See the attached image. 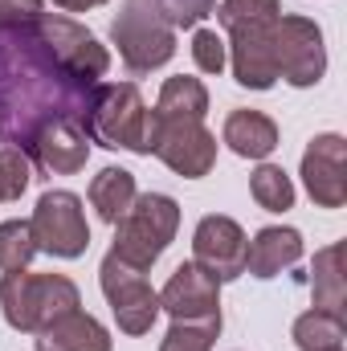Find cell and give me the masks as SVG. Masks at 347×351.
<instances>
[{
    "label": "cell",
    "instance_id": "cell-23",
    "mask_svg": "<svg viewBox=\"0 0 347 351\" xmlns=\"http://www.w3.org/2000/svg\"><path fill=\"white\" fill-rule=\"evenodd\" d=\"M37 258V241H33V225L29 221H4L0 225V269H25Z\"/></svg>",
    "mask_w": 347,
    "mask_h": 351
},
{
    "label": "cell",
    "instance_id": "cell-28",
    "mask_svg": "<svg viewBox=\"0 0 347 351\" xmlns=\"http://www.w3.org/2000/svg\"><path fill=\"white\" fill-rule=\"evenodd\" d=\"M156 4V12L172 25V29H196L213 8H217V0H152Z\"/></svg>",
    "mask_w": 347,
    "mask_h": 351
},
{
    "label": "cell",
    "instance_id": "cell-13",
    "mask_svg": "<svg viewBox=\"0 0 347 351\" xmlns=\"http://www.w3.org/2000/svg\"><path fill=\"white\" fill-rule=\"evenodd\" d=\"M229 66L237 86L246 90H270L278 82V66H274V25H241L229 29Z\"/></svg>",
    "mask_w": 347,
    "mask_h": 351
},
{
    "label": "cell",
    "instance_id": "cell-25",
    "mask_svg": "<svg viewBox=\"0 0 347 351\" xmlns=\"http://www.w3.org/2000/svg\"><path fill=\"white\" fill-rule=\"evenodd\" d=\"M221 323H172L160 339V351H213Z\"/></svg>",
    "mask_w": 347,
    "mask_h": 351
},
{
    "label": "cell",
    "instance_id": "cell-16",
    "mask_svg": "<svg viewBox=\"0 0 347 351\" xmlns=\"http://www.w3.org/2000/svg\"><path fill=\"white\" fill-rule=\"evenodd\" d=\"M37 351H110V331L86 311H70L37 331Z\"/></svg>",
    "mask_w": 347,
    "mask_h": 351
},
{
    "label": "cell",
    "instance_id": "cell-6",
    "mask_svg": "<svg viewBox=\"0 0 347 351\" xmlns=\"http://www.w3.org/2000/svg\"><path fill=\"white\" fill-rule=\"evenodd\" d=\"M147 156L164 160L176 176L200 180L217 164V135L204 127V119H164L147 114Z\"/></svg>",
    "mask_w": 347,
    "mask_h": 351
},
{
    "label": "cell",
    "instance_id": "cell-14",
    "mask_svg": "<svg viewBox=\"0 0 347 351\" xmlns=\"http://www.w3.org/2000/svg\"><path fill=\"white\" fill-rule=\"evenodd\" d=\"M86 160H90V135L78 123H49L29 147V164H37L41 172L53 176L82 172Z\"/></svg>",
    "mask_w": 347,
    "mask_h": 351
},
{
    "label": "cell",
    "instance_id": "cell-27",
    "mask_svg": "<svg viewBox=\"0 0 347 351\" xmlns=\"http://www.w3.org/2000/svg\"><path fill=\"white\" fill-rule=\"evenodd\" d=\"M192 62L196 70L204 74H221L229 66V49H225V37L217 29H196L192 33Z\"/></svg>",
    "mask_w": 347,
    "mask_h": 351
},
{
    "label": "cell",
    "instance_id": "cell-26",
    "mask_svg": "<svg viewBox=\"0 0 347 351\" xmlns=\"http://www.w3.org/2000/svg\"><path fill=\"white\" fill-rule=\"evenodd\" d=\"M29 180H33L29 156L16 152V147H0V204L21 200V192L29 188Z\"/></svg>",
    "mask_w": 347,
    "mask_h": 351
},
{
    "label": "cell",
    "instance_id": "cell-17",
    "mask_svg": "<svg viewBox=\"0 0 347 351\" xmlns=\"http://www.w3.org/2000/svg\"><path fill=\"white\" fill-rule=\"evenodd\" d=\"M221 139L229 143L233 156L241 160H265L274 147H278V123L261 110H233L225 119V131Z\"/></svg>",
    "mask_w": 347,
    "mask_h": 351
},
{
    "label": "cell",
    "instance_id": "cell-19",
    "mask_svg": "<svg viewBox=\"0 0 347 351\" xmlns=\"http://www.w3.org/2000/svg\"><path fill=\"white\" fill-rule=\"evenodd\" d=\"M135 196H139V192H135V176L127 172V168H102V172L90 180V208H94L98 221H106V225H115V221L131 208Z\"/></svg>",
    "mask_w": 347,
    "mask_h": 351
},
{
    "label": "cell",
    "instance_id": "cell-29",
    "mask_svg": "<svg viewBox=\"0 0 347 351\" xmlns=\"http://www.w3.org/2000/svg\"><path fill=\"white\" fill-rule=\"evenodd\" d=\"M37 16H41V0H0V25L37 21Z\"/></svg>",
    "mask_w": 347,
    "mask_h": 351
},
{
    "label": "cell",
    "instance_id": "cell-8",
    "mask_svg": "<svg viewBox=\"0 0 347 351\" xmlns=\"http://www.w3.org/2000/svg\"><path fill=\"white\" fill-rule=\"evenodd\" d=\"M98 282L102 294L115 311V323L123 335H147L160 319V294L147 286L143 269L131 262H123L119 254H106L98 265Z\"/></svg>",
    "mask_w": 347,
    "mask_h": 351
},
{
    "label": "cell",
    "instance_id": "cell-21",
    "mask_svg": "<svg viewBox=\"0 0 347 351\" xmlns=\"http://www.w3.org/2000/svg\"><path fill=\"white\" fill-rule=\"evenodd\" d=\"M347 327L344 315L331 311H307L294 319V348L298 351H344Z\"/></svg>",
    "mask_w": 347,
    "mask_h": 351
},
{
    "label": "cell",
    "instance_id": "cell-11",
    "mask_svg": "<svg viewBox=\"0 0 347 351\" xmlns=\"http://www.w3.org/2000/svg\"><path fill=\"white\" fill-rule=\"evenodd\" d=\"M246 250H250V237L233 217H221V213L200 217L192 233V262L208 269L217 282H233L246 274Z\"/></svg>",
    "mask_w": 347,
    "mask_h": 351
},
{
    "label": "cell",
    "instance_id": "cell-4",
    "mask_svg": "<svg viewBox=\"0 0 347 351\" xmlns=\"http://www.w3.org/2000/svg\"><path fill=\"white\" fill-rule=\"evenodd\" d=\"M180 229V204L164 192H143L131 200V208L115 221V250L123 262L152 269L176 241Z\"/></svg>",
    "mask_w": 347,
    "mask_h": 351
},
{
    "label": "cell",
    "instance_id": "cell-22",
    "mask_svg": "<svg viewBox=\"0 0 347 351\" xmlns=\"http://www.w3.org/2000/svg\"><path fill=\"white\" fill-rule=\"evenodd\" d=\"M250 192H254V200H258L265 213L294 208V184H290V176L282 172L278 164H261L258 172L250 176Z\"/></svg>",
    "mask_w": 347,
    "mask_h": 351
},
{
    "label": "cell",
    "instance_id": "cell-18",
    "mask_svg": "<svg viewBox=\"0 0 347 351\" xmlns=\"http://www.w3.org/2000/svg\"><path fill=\"white\" fill-rule=\"evenodd\" d=\"M311 298H315V311L344 315L347 286H344V245L339 241L315 254V265H311Z\"/></svg>",
    "mask_w": 347,
    "mask_h": 351
},
{
    "label": "cell",
    "instance_id": "cell-30",
    "mask_svg": "<svg viewBox=\"0 0 347 351\" xmlns=\"http://www.w3.org/2000/svg\"><path fill=\"white\" fill-rule=\"evenodd\" d=\"M58 8H66V12H86V8H98V4H106V0H53Z\"/></svg>",
    "mask_w": 347,
    "mask_h": 351
},
{
    "label": "cell",
    "instance_id": "cell-10",
    "mask_svg": "<svg viewBox=\"0 0 347 351\" xmlns=\"http://www.w3.org/2000/svg\"><path fill=\"white\" fill-rule=\"evenodd\" d=\"M160 311L172 323H221V282L196 262H180L160 290Z\"/></svg>",
    "mask_w": 347,
    "mask_h": 351
},
{
    "label": "cell",
    "instance_id": "cell-9",
    "mask_svg": "<svg viewBox=\"0 0 347 351\" xmlns=\"http://www.w3.org/2000/svg\"><path fill=\"white\" fill-rule=\"evenodd\" d=\"M274 66H278V78H286L290 86H298V90L315 86L327 74L323 29L311 16L282 12L274 21Z\"/></svg>",
    "mask_w": 347,
    "mask_h": 351
},
{
    "label": "cell",
    "instance_id": "cell-1",
    "mask_svg": "<svg viewBox=\"0 0 347 351\" xmlns=\"http://www.w3.org/2000/svg\"><path fill=\"white\" fill-rule=\"evenodd\" d=\"M106 70V45L70 16L41 12L37 21L0 25V147L29 156L49 123L86 127Z\"/></svg>",
    "mask_w": 347,
    "mask_h": 351
},
{
    "label": "cell",
    "instance_id": "cell-24",
    "mask_svg": "<svg viewBox=\"0 0 347 351\" xmlns=\"http://www.w3.org/2000/svg\"><path fill=\"white\" fill-rule=\"evenodd\" d=\"M282 16V0H221L217 8V21L229 29H241V25H274Z\"/></svg>",
    "mask_w": 347,
    "mask_h": 351
},
{
    "label": "cell",
    "instance_id": "cell-7",
    "mask_svg": "<svg viewBox=\"0 0 347 351\" xmlns=\"http://www.w3.org/2000/svg\"><path fill=\"white\" fill-rule=\"evenodd\" d=\"M33 241H37V254H49V258H82L90 250V225L86 213H82V200L66 188H49L41 192L33 217Z\"/></svg>",
    "mask_w": 347,
    "mask_h": 351
},
{
    "label": "cell",
    "instance_id": "cell-20",
    "mask_svg": "<svg viewBox=\"0 0 347 351\" xmlns=\"http://www.w3.org/2000/svg\"><path fill=\"white\" fill-rule=\"evenodd\" d=\"M156 114H164V119H204L208 114V90H204V82L188 78V74L168 78L164 90H160V98H156Z\"/></svg>",
    "mask_w": 347,
    "mask_h": 351
},
{
    "label": "cell",
    "instance_id": "cell-2",
    "mask_svg": "<svg viewBox=\"0 0 347 351\" xmlns=\"http://www.w3.org/2000/svg\"><path fill=\"white\" fill-rule=\"evenodd\" d=\"M0 306H4V323L12 331L37 335L45 331L53 319L70 315L82 306L78 286L66 274H29V269H8L0 278Z\"/></svg>",
    "mask_w": 347,
    "mask_h": 351
},
{
    "label": "cell",
    "instance_id": "cell-5",
    "mask_svg": "<svg viewBox=\"0 0 347 351\" xmlns=\"http://www.w3.org/2000/svg\"><path fill=\"white\" fill-rule=\"evenodd\" d=\"M110 41L131 74H152L176 58V29L156 12L152 0H123L110 21Z\"/></svg>",
    "mask_w": 347,
    "mask_h": 351
},
{
    "label": "cell",
    "instance_id": "cell-3",
    "mask_svg": "<svg viewBox=\"0 0 347 351\" xmlns=\"http://www.w3.org/2000/svg\"><path fill=\"white\" fill-rule=\"evenodd\" d=\"M147 114L152 110L135 82H98L90 98L86 135L98 147L147 156Z\"/></svg>",
    "mask_w": 347,
    "mask_h": 351
},
{
    "label": "cell",
    "instance_id": "cell-12",
    "mask_svg": "<svg viewBox=\"0 0 347 351\" xmlns=\"http://www.w3.org/2000/svg\"><path fill=\"white\" fill-rule=\"evenodd\" d=\"M302 184L319 208H344L347 200V143L344 135H315L302 152Z\"/></svg>",
    "mask_w": 347,
    "mask_h": 351
},
{
    "label": "cell",
    "instance_id": "cell-15",
    "mask_svg": "<svg viewBox=\"0 0 347 351\" xmlns=\"http://www.w3.org/2000/svg\"><path fill=\"white\" fill-rule=\"evenodd\" d=\"M302 258V233L298 229H286V225H265L254 233L250 250H246V274L254 278H278L282 269Z\"/></svg>",
    "mask_w": 347,
    "mask_h": 351
}]
</instances>
